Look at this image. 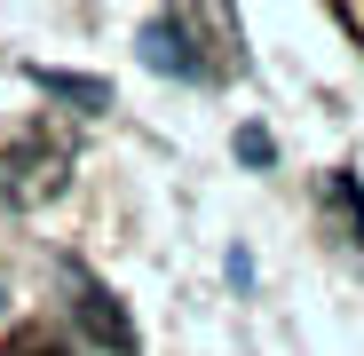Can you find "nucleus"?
<instances>
[{"mask_svg": "<svg viewBox=\"0 0 364 356\" xmlns=\"http://www.w3.org/2000/svg\"><path fill=\"white\" fill-rule=\"evenodd\" d=\"M0 356H64V340H55V333H40V325H32V333H16V340L0 348Z\"/></svg>", "mask_w": 364, "mask_h": 356, "instance_id": "obj_2", "label": "nucleus"}, {"mask_svg": "<svg viewBox=\"0 0 364 356\" xmlns=\"http://www.w3.org/2000/svg\"><path fill=\"white\" fill-rule=\"evenodd\" d=\"M80 325H87V333H95L103 348H119V356L135 348V333H127V317H119V301H111L103 285H80Z\"/></svg>", "mask_w": 364, "mask_h": 356, "instance_id": "obj_1", "label": "nucleus"}]
</instances>
